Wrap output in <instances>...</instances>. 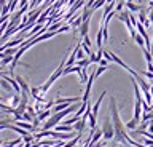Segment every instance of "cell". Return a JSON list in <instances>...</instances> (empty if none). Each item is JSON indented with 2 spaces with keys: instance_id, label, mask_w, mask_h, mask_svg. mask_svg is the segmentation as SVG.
Instances as JSON below:
<instances>
[{
  "instance_id": "cell-1",
  "label": "cell",
  "mask_w": 153,
  "mask_h": 147,
  "mask_svg": "<svg viewBox=\"0 0 153 147\" xmlns=\"http://www.w3.org/2000/svg\"><path fill=\"white\" fill-rule=\"evenodd\" d=\"M110 113H112V122H113V126H115V142H120V144H131L134 146L136 141L131 139V136L126 133V123L121 122L120 118V112H118V107H117V101L115 98L112 96L110 98Z\"/></svg>"
},
{
  "instance_id": "cell-2",
  "label": "cell",
  "mask_w": 153,
  "mask_h": 147,
  "mask_svg": "<svg viewBox=\"0 0 153 147\" xmlns=\"http://www.w3.org/2000/svg\"><path fill=\"white\" fill-rule=\"evenodd\" d=\"M105 94H107V91H102V93H100L99 99L94 102V106H93V112H91V113H89V117H88V120H89V128H91V130H96V118H97L100 102H102V99L105 98Z\"/></svg>"
},
{
  "instance_id": "cell-3",
  "label": "cell",
  "mask_w": 153,
  "mask_h": 147,
  "mask_svg": "<svg viewBox=\"0 0 153 147\" xmlns=\"http://www.w3.org/2000/svg\"><path fill=\"white\" fill-rule=\"evenodd\" d=\"M102 131H104V139L110 141V139H113V137H115V126H113V122H112V118H110V117H107L104 120Z\"/></svg>"
},
{
  "instance_id": "cell-4",
  "label": "cell",
  "mask_w": 153,
  "mask_h": 147,
  "mask_svg": "<svg viewBox=\"0 0 153 147\" xmlns=\"http://www.w3.org/2000/svg\"><path fill=\"white\" fill-rule=\"evenodd\" d=\"M78 32H80V37H81V39L88 35V32H89V19L83 21V24L78 27Z\"/></svg>"
},
{
  "instance_id": "cell-5",
  "label": "cell",
  "mask_w": 153,
  "mask_h": 147,
  "mask_svg": "<svg viewBox=\"0 0 153 147\" xmlns=\"http://www.w3.org/2000/svg\"><path fill=\"white\" fill-rule=\"evenodd\" d=\"M51 115H53V110H51V109H43V110L38 112L37 118H38L40 122H43V120H48V118H50Z\"/></svg>"
},
{
  "instance_id": "cell-6",
  "label": "cell",
  "mask_w": 153,
  "mask_h": 147,
  "mask_svg": "<svg viewBox=\"0 0 153 147\" xmlns=\"http://www.w3.org/2000/svg\"><path fill=\"white\" fill-rule=\"evenodd\" d=\"M14 78H16V80H18V83L21 85V88H22V91H24V93H29V94H30V87H29L27 82L21 77V75H16Z\"/></svg>"
},
{
  "instance_id": "cell-7",
  "label": "cell",
  "mask_w": 153,
  "mask_h": 147,
  "mask_svg": "<svg viewBox=\"0 0 153 147\" xmlns=\"http://www.w3.org/2000/svg\"><path fill=\"white\" fill-rule=\"evenodd\" d=\"M126 8L129 11H134V13H139L142 10V5H139V3H134V2H126Z\"/></svg>"
},
{
  "instance_id": "cell-8",
  "label": "cell",
  "mask_w": 153,
  "mask_h": 147,
  "mask_svg": "<svg viewBox=\"0 0 153 147\" xmlns=\"http://www.w3.org/2000/svg\"><path fill=\"white\" fill-rule=\"evenodd\" d=\"M67 24H70L72 27H80L81 24H83V16H76L75 19H69V22H67Z\"/></svg>"
},
{
  "instance_id": "cell-9",
  "label": "cell",
  "mask_w": 153,
  "mask_h": 147,
  "mask_svg": "<svg viewBox=\"0 0 153 147\" xmlns=\"http://www.w3.org/2000/svg\"><path fill=\"white\" fill-rule=\"evenodd\" d=\"M19 102H21V93H14L11 96V99H10V104H11L13 107H18Z\"/></svg>"
},
{
  "instance_id": "cell-10",
  "label": "cell",
  "mask_w": 153,
  "mask_h": 147,
  "mask_svg": "<svg viewBox=\"0 0 153 147\" xmlns=\"http://www.w3.org/2000/svg\"><path fill=\"white\" fill-rule=\"evenodd\" d=\"M54 130L56 131H61V133H72V131H75L74 126H70V125H57Z\"/></svg>"
},
{
  "instance_id": "cell-11",
  "label": "cell",
  "mask_w": 153,
  "mask_h": 147,
  "mask_svg": "<svg viewBox=\"0 0 153 147\" xmlns=\"http://www.w3.org/2000/svg\"><path fill=\"white\" fill-rule=\"evenodd\" d=\"M2 90H3V91H8V93L14 91V88L11 87V83H10L7 78H3V77H2Z\"/></svg>"
},
{
  "instance_id": "cell-12",
  "label": "cell",
  "mask_w": 153,
  "mask_h": 147,
  "mask_svg": "<svg viewBox=\"0 0 153 147\" xmlns=\"http://www.w3.org/2000/svg\"><path fill=\"white\" fill-rule=\"evenodd\" d=\"M22 142V136L21 137H18V139H14V141H10V142H3L2 144V147H16V146H19Z\"/></svg>"
},
{
  "instance_id": "cell-13",
  "label": "cell",
  "mask_w": 153,
  "mask_h": 147,
  "mask_svg": "<svg viewBox=\"0 0 153 147\" xmlns=\"http://www.w3.org/2000/svg\"><path fill=\"white\" fill-rule=\"evenodd\" d=\"M76 66H80V67H88L89 64H93L89 61V58H85V59H76V63H75Z\"/></svg>"
},
{
  "instance_id": "cell-14",
  "label": "cell",
  "mask_w": 153,
  "mask_h": 147,
  "mask_svg": "<svg viewBox=\"0 0 153 147\" xmlns=\"http://www.w3.org/2000/svg\"><path fill=\"white\" fill-rule=\"evenodd\" d=\"M139 126V122L137 120H134V118H132V120H129L128 123H126V128H128V130L129 131H132V130H136V128Z\"/></svg>"
},
{
  "instance_id": "cell-15",
  "label": "cell",
  "mask_w": 153,
  "mask_h": 147,
  "mask_svg": "<svg viewBox=\"0 0 153 147\" xmlns=\"http://www.w3.org/2000/svg\"><path fill=\"white\" fill-rule=\"evenodd\" d=\"M104 5H107V0H96V3L91 8H93V10L96 11L97 10V8H100V7H104Z\"/></svg>"
},
{
  "instance_id": "cell-16",
  "label": "cell",
  "mask_w": 153,
  "mask_h": 147,
  "mask_svg": "<svg viewBox=\"0 0 153 147\" xmlns=\"http://www.w3.org/2000/svg\"><path fill=\"white\" fill-rule=\"evenodd\" d=\"M126 7V0H120V2L117 3V7H115V11L120 13V11H123V8Z\"/></svg>"
},
{
  "instance_id": "cell-17",
  "label": "cell",
  "mask_w": 153,
  "mask_h": 147,
  "mask_svg": "<svg viewBox=\"0 0 153 147\" xmlns=\"http://www.w3.org/2000/svg\"><path fill=\"white\" fill-rule=\"evenodd\" d=\"M13 59H14V56H3L2 58V67H5V66L10 64V63H13Z\"/></svg>"
},
{
  "instance_id": "cell-18",
  "label": "cell",
  "mask_w": 153,
  "mask_h": 147,
  "mask_svg": "<svg viewBox=\"0 0 153 147\" xmlns=\"http://www.w3.org/2000/svg\"><path fill=\"white\" fill-rule=\"evenodd\" d=\"M33 139H35V136L27 134V136H24V137H22V142H24V144H29V142H33Z\"/></svg>"
},
{
  "instance_id": "cell-19",
  "label": "cell",
  "mask_w": 153,
  "mask_h": 147,
  "mask_svg": "<svg viewBox=\"0 0 153 147\" xmlns=\"http://www.w3.org/2000/svg\"><path fill=\"white\" fill-rule=\"evenodd\" d=\"M107 69H108V67H105V66H99V67L96 69V75H97V77H99V75H102Z\"/></svg>"
},
{
  "instance_id": "cell-20",
  "label": "cell",
  "mask_w": 153,
  "mask_h": 147,
  "mask_svg": "<svg viewBox=\"0 0 153 147\" xmlns=\"http://www.w3.org/2000/svg\"><path fill=\"white\" fill-rule=\"evenodd\" d=\"M108 63H110V61L104 58V59H100V61H99V66H105V67H108Z\"/></svg>"
},
{
  "instance_id": "cell-21",
  "label": "cell",
  "mask_w": 153,
  "mask_h": 147,
  "mask_svg": "<svg viewBox=\"0 0 153 147\" xmlns=\"http://www.w3.org/2000/svg\"><path fill=\"white\" fill-rule=\"evenodd\" d=\"M81 40H83V42H85V43L88 45V46H91V40H89V37H88V35H86V37H83Z\"/></svg>"
},
{
  "instance_id": "cell-22",
  "label": "cell",
  "mask_w": 153,
  "mask_h": 147,
  "mask_svg": "<svg viewBox=\"0 0 153 147\" xmlns=\"http://www.w3.org/2000/svg\"><path fill=\"white\" fill-rule=\"evenodd\" d=\"M148 19H150L152 24H153V8H150V10H148Z\"/></svg>"
},
{
  "instance_id": "cell-23",
  "label": "cell",
  "mask_w": 153,
  "mask_h": 147,
  "mask_svg": "<svg viewBox=\"0 0 153 147\" xmlns=\"http://www.w3.org/2000/svg\"><path fill=\"white\" fill-rule=\"evenodd\" d=\"M102 146H104V144H100V142H97V144H94L93 147H102Z\"/></svg>"
},
{
  "instance_id": "cell-24",
  "label": "cell",
  "mask_w": 153,
  "mask_h": 147,
  "mask_svg": "<svg viewBox=\"0 0 153 147\" xmlns=\"http://www.w3.org/2000/svg\"><path fill=\"white\" fill-rule=\"evenodd\" d=\"M132 147H134V146H132Z\"/></svg>"
}]
</instances>
